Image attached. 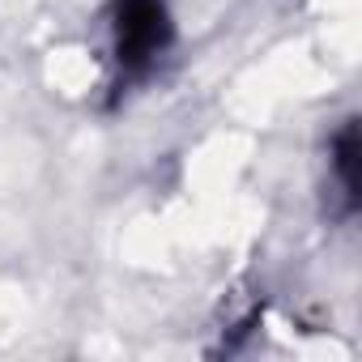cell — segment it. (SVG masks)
<instances>
[{"label": "cell", "mask_w": 362, "mask_h": 362, "mask_svg": "<svg viewBox=\"0 0 362 362\" xmlns=\"http://www.w3.org/2000/svg\"><path fill=\"white\" fill-rule=\"evenodd\" d=\"M175 43L166 0H111V64L115 86L145 81Z\"/></svg>", "instance_id": "1"}, {"label": "cell", "mask_w": 362, "mask_h": 362, "mask_svg": "<svg viewBox=\"0 0 362 362\" xmlns=\"http://www.w3.org/2000/svg\"><path fill=\"white\" fill-rule=\"evenodd\" d=\"M328 166H332V175H337V184H341V197H345V209H354L358 205V124L354 119H345L341 124V132L332 136V145H328Z\"/></svg>", "instance_id": "2"}]
</instances>
